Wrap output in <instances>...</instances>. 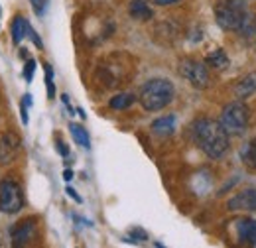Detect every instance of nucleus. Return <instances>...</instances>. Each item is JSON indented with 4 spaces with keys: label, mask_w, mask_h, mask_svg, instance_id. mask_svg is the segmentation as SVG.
<instances>
[{
    "label": "nucleus",
    "mask_w": 256,
    "mask_h": 248,
    "mask_svg": "<svg viewBox=\"0 0 256 248\" xmlns=\"http://www.w3.org/2000/svg\"><path fill=\"white\" fill-rule=\"evenodd\" d=\"M192 138L205 156L219 160L228 150V132L223 124L211 118H197L192 124Z\"/></svg>",
    "instance_id": "obj_1"
},
{
    "label": "nucleus",
    "mask_w": 256,
    "mask_h": 248,
    "mask_svg": "<svg viewBox=\"0 0 256 248\" xmlns=\"http://www.w3.org/2000/svg\"><path fill=\"white\" fill-rule=\"evenodd\" d=\"M174 96H176V89H174L172 81H168V79H152L142 87L138 100L144 106V110L156 112V110L166 108L174 100Z\"/></svg>",
    "instance_id": "obj_2"
},
{
    "label": "nucleus",
    "mask_w": 256,
    "mask_h": 248,
    "mask_svg": "<svg viewBox=\"0 0 256 248\" xmlns=\"http://www.w3.org/2000/svg\"><path fill=\"white\" fill-rule=\"evenodd\" d=\"M246 0H221L215 6V18L217 24L226 32H238L246 14H248Z\"/></svg>",
    "instance_id": "obj_3"
},
{
    "label": "nucleus",
    "mask_w": 256,
    "mask_h": 248,
    "mask_svg": "<svg viewBox=\"0 0 256 248\" xmlns=\"http://www.w3.org/2000/svg\"><path fill=\"white\" fill-rule=\"evenodd\" d=\"M248 120H250V108L238 98V100H232L224 106L219 122L223 124L228 136H240L246 132Z\"/></svg>",
    "instance_id": "obj_4"
},
{
    "label": "nucleus",
    "mask_w": 256,
    "mask_h": 248,
    "mask_svg": "<svg viewBox=\"0 0 256 248\" xmlns=\"http://www.w3.org/2000/svg\"><path fill=\"white\" fill-rule=\"evenodd\" d=\"M24 207L22 189L16 182L4 180L0 182V211L6 215H16Z\"/></svg>",
    "instance_id": "obj_5"
},
{
    "label": "nucleus",
    "mask_w": 256,
    "mask_h": 248,
    "mask_svg": "<svg viewBox=\"0 0 256 248\" xmlns=\"http://www.w3.org/2000/svg\"><path fill=\"white\" fill-rule=\"evenodd\" d=\"M180 75L184 79H188L195 89H205L209 87V71L205 67V63L186 58L180 62Z\"/></svg>",
    "instance_id": "obj_6"
},
{
    "label": "nucleus",
    "mask_w": 256,
    "mask_h": 248,
    "mask_svg": "<svg viewBox=\"0 0 256 248\" xmlns=\"http://www.w3.org/2000/svg\"><path fill=\"white\" fill-rule=\"evenodd\" d=\"M36 230H38V220L34 217L24 218L20 222H16L10 228V236H12V244L14 246H24L28 242H32L36 238Z\"/></svg>",
    "instance_id": "obj_7"
},
{
    "label": "nucleus",
    "mask_w": 256,
    "mask_h": 248,
    "mask_svg": "<svg viewBox=\"0 0 256 248\" xmlns=\"http://www.w3.org/2000/svg\"><path fill=\"white\" fill-rule=\"evenodd\" d=\"M20 152V138L14 132H6L0 138V164H10L16 160V156Z\"/></svg>",
    "instance_id": "obj_8"
},
{
    "label": "nucleus",
    "mask_w": 256,
    "mask_h": 248,
    "mask_svg": "<svg viewBox=\"0 0 256 248\" xmlns=\"http://www.w3.org/2000/svg\"><path fill=\"white\" fill-rule=\"evenodd\" d=\"M226 207L230 211H256V189L254 187H248V189L236 193L226 203Z\"/></svg>",
    "instance_id": "obj_9"
},
{
    "label": "nucleus",
    "mask_w": 256,
    "mask_h": 248,
    "mask_svg": "<svg viewBox=\"0 0 256 248\" xmlns=\"http://www.w3.org/2000/svg\"><path fill=\"white\" fill-rule=\"evenodd\" d=\"M236 236L242 244L256 246V220L254 218H240L236 220Z\"/></svg>",
    "instance_id": "obj_10"
},
{
    "label": "nucleus",
    "mask_w": 256,
    "mask_h": 248,
    "mask_svg": "<svg viewBox=\"0 0 256 248\" xmlns=\"http://www.w3.org/2000/svg\"><path fill=\"white\" fill-rule=\"evenodd\" d=\"M152 132L160 138H168L176 132V116L174 114H168V116H162V118H156L152 122Z\"/></svg>",
    "instance_id": "obj_11"
},
{
    "label": "nucleus",
    "mask_w": 256,
    "mask_h": 248,
    "mask_svg": "<svg viewBox=\"0 0 256 248\" xmlns=\"http://www.w3.org/2000/svg\"><path fill=\"white\" fill-rule=\"evenodd\" d=\"M28 30H30V22L24 16H16L12 20V28H10V32H12V42L16 46H20L24 42V38H28Z\"/></svg>",
    "instance_id": "obj_12"
},
{
    "label": "nucleus",
    "mask_w": 256,
    "mask_h": 248,
    "mask_svg": "<svg viewBox=\"0 0 256 248\" xmlns=\"http://www.w3.org/2000/svg\"><path fill=\"white\" fill-rule=\"evenodd\" d=\"M128 12H130V16L134 20H140V22H146V20H150L154 16L152 8L144 0H132L130 6H128Z\"/></svg>",
    "instance_id": "obj_13"
},
{
    "label": "nucleus",
    "mask_w": 256,
    "mask_h": 248,
    "mask_svg": "<svg viewBox=\"0 0 256 248\" xmlns=\"http://www.w3.org/2000/svg\"><path fill=\"white\" fill-rule=\"evenodd\" d=\"M256 93V73H250V75H246L238 85H236V89H234V94H236V98H248V96H252Z\"/></svg>",
    "instance_id": "obj_14"
},
{
    "label": "nucleus",
    "mask_w": 256,
    "mask_h": 248,
    "mask_svg": "<svg viewBox=\"0 0 256 248\" xmlns=\"http://www.w3.org/2000/svg\"><path fill=\"white\" fill-rule=\"evenodd\" d=\"M240 160L246 168H250L252 172H256V138L248 140L242 148H240Z\"/></svg>",
    "instance_id": "obj_15"
},
{
    "label": "nucleus",
    "mask_w": 256,
    "mask_h": 248,
    "mask_svg": "<svg viewBox=\"0 0 256 248\" xmlns=\"http://www.w3.org/2000/svg\"><path fill=\"white\" fill-rule=\"evenodd\" d=\"M69 132H71L73 140L77 142V146H81V148H85V150H89V148H91V138H89V132H87V130H85L81 124L71 122V124H69Z\"/></svg>",
    "instance_id": "obj_16"
},
{
    "label": "nucleus",
    "mask_w": 256,
    "mask_h": 248,
    "mask_svg": "<svg viewBox=\"0 0 256 248\" xmlns=\"http://www.w3.org/2000/svg\"><path fill=\"white\" fill-rule=\"evenodd\" d=\"M136 102V96L130 93H118L108 100V106L114 110H126L128 106H132Z\"/></svg>",
    "instance_id": "obj_17"
},
{
    "label": "nucleus",
    "mask_w": 256,
    "mask_h": 248,
    "mask_svg": "<svg viewBox=\"0 0 256 248\" xmlns=\"http://www.w3.org/2000/svg\"><path fill=\"white\" fill-rule=\"evenodd\" d=\"M205 63L209 67H215V69H224L228 65V58H226V54H224L223 50H213V52L207 54Z\"/></svg>",
    "instance_id": "obj_18"
},
{
    "label": "nucleus",
    "mask_w": 256,
    "mask_h": 248,
    "mask_svg": "<svg viewBox=\"0 0 256 248\" xmlns=\"http://www.w3.org/2000/svg\"><path fill=\"white\" fill-rule=\"evenodd\" d=\"M146 240H148V232L140 226L130 228L128 236H124V242H130V244H140V242H146Z\"/></svg>",
    "instance_id": "obj_19"
},
{
    "label": "nucleus",
    "mask_w": 256,
    "mask_h": 248,
    "mask_svg": "<svg viewBox=\"0 0 256 248\" xmlns=\"http://www.w3.org/2000/svg\"><path fill=\"white\" fill-rule=\"evenodd\" d=\"M46 69V89H48V96L54 98L56 96V85H54V69L52 65H44Z\"/></svg>",
    "instance_id": "obj_20"
},
{
    "label": "nucleus",
    "mask_w": 256,
    "mask_h": 248,
    "mask_svg": "<svg viewBox=\"0 0 256 248\" xmlns=\"http://www.w3.org/2000/svg\"><path fill=\"white\" fill-rule=\"evenodd\" d=\"M34 71H36V60H28L26 65H24V79H26V83H32Z\"/></svg>",
    "instance_id": "obj_21"
},
{
    "label": "nucleus",
    "mask_w": 256,
    "mask_h": 248,
    "mask_svg": "<svg viewBox=\"0 0 256 248\" xmlns=\"http://www.w3.org/2000/svg\"><path fill=\"white\" fill-rule=\"evenodd\" d=\"M30 2H32L34 12H36L38 16H42V14L46 12V8H48V0H30Z\"/></svg>",
    "instance_id": "obj_22"
},
{
    "label": "nucleus",
    "mask_w": 256,
    "mask_h": 248,
    "mask_svg": "<svg viewBox=\"0 0 256 248\" xmlns=\"http://www.w3.org/2000/svg\"><path fill=\"white\" fill-rule=\"evenodd\" d=\"M28 38L32 40V42H34V46H36V48H40V50L44 48V44H42V38H40V36L36 34V30H34L32 26H30V30H28Z\"/></svg>",
    "instance_id": "obj_23"
},
{
    "label": "nucleus",
    "mask_w": 256,
    "mask_h": 248,
    "mask_svg": "<svg viewBox=\"0 0 256 248\" xmlns=\"http://www.w3.org/2000/svg\"><path fill=\"white\" fill-rule=\"evenodd\" d=\"M65 193H67V195H69V197H71V199H73L75 203H83V199H81V197L77 195V191H75L73 187H67V189H65Z\"/></svg>",
    "instance_id": "obj_24"
},
{
    "label": "nucleus",
    "mask_w": 256,
    "mask_h": 248,
    "mask_svg": "<svg viewBox=\"0 0 256 248\" xmlns=\"http://www.w3.org/2000/svg\"><path fill=\"white\" fill-rule=\"evenodd\" d=\"M56 148H58V152L64 156V158H67V156H69V148L65 146L62 140H58V142H56Z\"/></svg>",
    "instance_id": "obj_25"
},
{
    "label": "nucleus",
    "mask_w": 256,
    "mask_h": 248,
    "mask_svg": "<svg viewBox=\"0 0 256 248\" xmlns=\"http://www.w3.org/2000/svg\"><path fill=\"white\" fill-rule=\"evenodd\" d=\"M20 116H22V124H28V106L24 102H20Z\"/></svg>",
    "instance_id": "obj_26"
},
{
    "label": "nucleus",
    "mask_w": 256,
    "mask_h": 248,
    "mask_svg": "<svg viewBox=\"0 0 256 248\" xmlns=\"http://www.w3.org/2000/svg\"><path fill=\"white\" fill-rule=\"evenodd\" d=\"M152 2L158 6H172V4H178L180 0H152Z\"/></svg>",
    "instance_id": "obj_27"
},
{
    "label": "nucleus",
    "mask_w": 256,
    "mask_h": 248,
    "mask_svg": "<svg viewBox=\"0 0 256 248\" xmlns=\"http://www.w3.org/2000/svg\"><path fill=\"white\" fill-rule=\"evenodd\" d=\"M62 100H64V104H65V106L69 108V114H73V106L69 104V96H67V94H64V96H62Z\"/></svg>",
    "instance_id": "obj_28"
},
{
    "label": "nucleus",
    "mask_w": 256,
    "mask_h": 248,
    "mask_svg": "<svg viewBox=\"0 0 256 248\" xmlns=\"http://www.w3.org/2000/svg\"><path fill=\"white\" fill-rule=\"evenodd\" d=\"M64 180H65V182H71V180H73V172H71V170H65Z\"/></svg>",
    "instance_id": "obj_29"
},
{
    "label": "nucleus",
    "mask_w": 256,
    "mask_h": 248,
    "mask_svg": "<svg viewBox=\"0 0 256 248\" xmlns=\"http://www.w3.org/2000/svg\"><path fill=\"white\" fill-rule=\"evenodd\" d=\"M77 112H79V116H81V118H83V120H85V118H87V114H85V110H83V108H77Z\"/></svg>",
    "instance_id": "obj_30"
},
{
    "label": "nucleus",
    "mask_w": 256,
    "mask_h": 248,
    "mask_svg": "<svg viewBox=\"0 0 256 248\" xmlns=\"http://www.w3.org/2000/svg\"><path fill=\"white\" fill-rule=\"evenodd\" d=\"M0 12H2V10H0Z\"/></svg>",
    "instance_id": "obj_31"
}]
</instances>
